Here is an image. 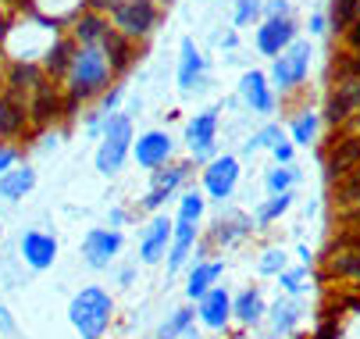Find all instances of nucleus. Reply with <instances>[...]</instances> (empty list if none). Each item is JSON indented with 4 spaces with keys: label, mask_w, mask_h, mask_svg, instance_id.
Returning <instances> with one entry per match:
<instances>
[{
    "label": "nucleus",
    "mask_w": 360,
    "mask_h": 339,
    "mask_svg": "<svg viewBox=\"0 0 360 339\" xmlns=\"http://www.w3.org/2000/svg\"><path fill=\"white\" fill-rule=\"evenodd\" d=\"M111 314H115L111 297L104 293V289H96V286L82 289V293L72 300V307H68V318H72V325H75V332L82 339H100L104 335L108 325H111Z\"/></svg>",
    "instance_id": "f257e3e1"
},
{
    "label": "nucleus",
    "mask_w": 360,
    "mask_h": 339,
    "mask_svg": "<svg viewBox=\"0 0 360 339\" xmlns=\"http://www.w3.org/2000/svg\"><path fill=\"white\" fill-rule=\"evenodd\" d=\"M108 72H111V61H108V54L100 51L96 43H89V46H82V51L72 58V93L75 96H89V93H96L100 86L108 82Z\"/></svg>",
    "instance_id": "f03ea898"
},
{
    "label": "nucleus",
    "mask_w": 360,
    "mask_h": 339,
    "mask_svg": "<svg viewBox=\"0 0 360 339\" xmlns=\"http://www.w3.org/2000/svg\"><path fill=\"white\" fill-rule=\"evenodd\" d=\"M129 147H132V122H129V115H108L104 143H100V151H96V168L104 175H115L125 165Z\"/></svg>",
    "instance_id": "7ed1b4c3"
},
{
    "label": "nucleus",
    "mask_w": 360,
    "mask_h": 339,
    "mask_svg": "<svg viewBox=\"0 0 360 339\" xmlns=\"http://www.w3.org/2000/svg\"><path fill=\"white\" fill-rule=\"evenodd\" d=\"M307 68H311V43H307V39H296L285 54L275 58L268 79H271L275 89H296V86L307 79Z\"/></svg>",
    "instance_id": "20e7f679"
},
{
    "label": "nucleus",
    "mask_w": 360,
    "mask_h": 339,
    "mask_svg": "<svg viewBox=\"0 0 360 339\" xmlns=\"http://www.w3.org/2000/svg\"><path fill=\"white\" fill-rule=\"evenodd\" d=\"M186 143L196 161H214V147H218V108L200 111L189 125H186Z\"/></svg>",
    "instance_id": "39448f33"
},
{
    "label": "nucleus",
    "mask_w": 360,
    "mask_h": 339,
    "mask_svg": "<svg viewBox=\"0 0 360 339\" xmlns=\"http://www.w3.org/2000/svg\"><path fill=\"white\" fill-rule=\"evenodd\" d=\"M292 43H296V22L292 18H264L261 25H257V32H253V46L264 58L285 54Z\"/></svg>",
    "instance_id": "423d86ee"
},
{
    "label": "nucleus",
    "mask_w": 360,
    "mask_h": 339,
    "mask_svg": "<svg viewBox=\"0 0 360 339\" xmlns=\"http://www.w3.org/2000/svg\"><path fill=\"white\" fill-rule=\"evenodd\" d=\"M236 186H239V161L232 154H221L203 168V189H207V197L229 200L236 193Z\"/></svg>",
    "instance_id": "0eeeda50"
},
{
    "label": "nucleus",
    "mask_w": 360,
    "mask_h": 339,
    "mask_svg": "<svg viewBox=\"0 0 360 339\" xmlns=\"http://www.w3.org/2000/svg\"><path fill=\"white\" fill-rule=\"evenodd\" d=\"M118 250H122V232L115 229H93L82 239V257L89 268H108L118 257Z\"/></svg>",
    "instance_id": "6e6552de"
},
{
    "label": "nucleus",
    "mask_w": 360,
    "mask_h": 339,
    "mask_svg": "<svg viewBox=\"0 0 360 339\" xmlns=\"http://www.w3.org/2000/svg\"><path fill=\"white\" fill-rule=\"evenodd\" d=\"M172 151H175V143H172V136H168V132H161V129L143 132V136L132 143V154H136V161H139L143 168H153V172H158L161 165H168Z\"/></svg>",
    "instance_id": "1a4fd4ad"
},
{
    "label": "nucleus",
    "mask_w": 360,
    "mask_h": 339,
    "mask_svg": "<svg viewBox=\"0 0 360 339\" xmlns=\"http://www.w3.org/2000/svg\"><path fill=\"white\" fill-rule=\"evenodd\" d=\"M239 96L243 104L253 111V115H271L275 111V93H271V79L264 72H246L239 79Z\"/></svg>",
    "instance_id": "9d476101"
},
{
    "label": "nucleus",
    "mask_w": 360,
    "mask_h": 339,
    "mask_svg": "<svg viewBox=\"0 0 360 339\" xmlns=\"http://www.w3.org/2000/svg\"><path fill=\"white\" fill-rule=\"evenodd\" d=\"M356 108H360V75H342L339 86L332 89V96H328V104H325V118L332 125H339Z\"/></svg>",
    "instance_id": "9b49d317"
},
{
    "label": "nucleus",
    "mask_w": 360,
    "mask_h": 339,
    "mask_svg": "<svg viewBox=\"0 0 360 339\" xmlns=\"http://www.w3.org/2000/svg\"><path fill=\"white\" fill-rule=\"evenodd\" d=\"M115 22H118V32L122 36H146L158 22V11H153L150 0H129L115 11Z\"/></svg>",
    "instance_id": "f8f14e48"
},
{
    "label": "nucleus",
    "mask_w": 360,
    "mask_h": 339,
    "mask_svg": "<svg viewBox=\"0 0 360 339\" xmlns=\"http://www.w3.org/2000/svg\"><path fill=\"white\" fill-rule=\"evenodd\" d=\"M172 236H175V225H172L168 218H153V222L146 225L143 239H139V257H143L146 264H158V261L172 250Z\"/></svg>",
    "instance_id": "ddd939ff"
},
{
    "label": "nucleus",
    "mask_w": 360,
    "mask_h": 339,
    "mask_svg": "<svg viewBox=\"0 0 360 339\" xmlns=\"http://www.w3.org/2000/svg\"><path fill=\"white\" fill-rule=\"evenodd\" d=\"M356 165H360V136H346V139H339L335 147L328 151V158H325V175L335 182V179L349 175Z\"/></svg>",
    "instance_id": "4468645a"
},
{
    "label": "nucleus",
    "mask_w": 360,
    "mask_h": 339,
    "mask_svg": "<svg viewBox=\"0 0 360 339\" xmlns=\"http://www.w3.org/2000/svg\"><path fill=\"white\" fill-rule=\"evenodd\" d=\"M22 257L36 271L50 268V264H54V257H58V239L46 236V232H25L22 236Z\"/></svg>",
    "instance_id": "2eb2a0df"
},
{
    "label": "nucleus",
    "mask_w": 360,
    "mask_h": 339,
    "mask_svg": "<svg viewBox=\"0 0 360 339\" xmlns=\"http://www.w3.org/2000/svg\"><path fill=\"white\" fill-rule=\"evenodd\" d=\"M203 72H207V61L196 51L193 39H182V58H179V89L182 93H193L200 82H203Z\"/></svg>",
    "instance_id": "dca6fc26"
},
{
    "label": "nucleus",
    "mask_w": 360,
    "mask_h": 339,
    "mask_svg": "<svg viewBox=\"0 0 360 339\" xmlns=\"http://www.w3.org/2000/svg\"><path fill=\"white\" fill-rule=\"evenodd\" d=\"M196 314H200V321L207 328H225L229 318H232V297L225 293V289H211V293L200 300Z\"/></svg>",
    "instance_id": "f3484780"
},
{
    "label": "nucleus",
    "mask_w": 360,
    "mask_h": 339,
    "mask_svg": "<svg viewBox=\"0 0 360 339\" xmlns=\"http://www.w3.org/2000/svg\"><path fill=\"white\" fill-rule=\"evenodd\" d=\"M221 275V261H200L193 271H189V282H186V297L189 300H203L214 289V279Z\"/></svg>",
    "instance_id": "a211bd4d"
},
{
    "label": "nucleus",
    "mask_w": 360,
    "mask_h": 339,
    "mask_svg": "<svg viewBox=\"0 0 360 339\" xmlns=\"http://www.w3.org/2000/svg\"><path fill=\"white\" fill-rule=\"evenodd\" d=\"M193 243H196V222H182L179 218L175 222V236H172V250H168V271H179L186 264Z\"/></svg>",
    "instance_id": "6ab92c4d"
},
{
    "label": "nucleus",
    "mask_w": 360,
    "mask_h": 339,
    "mask_svg": "<svg viewBox=\"0 0 360 339\" xmlns=\"http://www.w3.org/2000/svg\"><path fill=\"white\" fill-rule=\"evenodd\" d=\"M32 186H36V172L32 168H15L8 175H0V197L4 200H22Z\"/></svg>",
    "instance_id": "aec40b11"
},
{
    "label": "nucleus",
    "mask_w": 360,
    "mask_h": 339,
    "mask_svg": "<svg viewBox=\"0 0 360 339\" xmlns=\"http://www.w3.org/2000/svg\"><path fill=\"white\" fill-rule=\"evenodd\" d=\"M232 314H236L243 325L261 321V314H264V300H261V293H257V289H243V293L232 300Z\"/></svg>",
    "instance_id": "412c9836"
},
{
    "label": "nucleus",
    "mask_w": 360,
    "mask_h": 339,
    "mask_svg": "<svg viewBox=\"0 0 360 339\" xmlns=\"http://www.w3.org/2000/svg\"><path fill=\"white\" fill-rule=\"evenodd\" d=\"M22 125H25V104L15 93H8L0 101V132H18Z\"/></svg>",
    "instance_id": "4be33fe9"
},
{
    "label": "nucleus",
    "mask_w": 360,
    "mask_h": 339,
    "mask_svg": "<svg viewBox=\"0 0 360 339\" xmlns=\"http://www.w3.org/2000/svg\"><path fill=\"white\" fill-rule=\"evenodd\" d=\"M253 229V222L250 218H243V215H236V218H221L218 225H214V243H221V247H229V243H236L239 236H246Z\"/></svg>",
    "instance_id": "5701e85b"
},
{
    "label": "nucleus",
    "mask_w": 360,
    "mask_h": 339,
    "mask_svg": "<svg viewBox=\"0 0 360 339\" xmlns=\"http://www.w3.org/2000/svg\"><path fill=\"white\" fill-rule=\"evenodd\" d=\"M300 182V172H296V165H282V168H271L268 172V179H264V186L271 189V197H278V193H292V186Z\"/></svg>",
    "instance_id": "b1692460"
},
{
    "label": "nucleus",
    "mask_w": 360,
    "mask_h": 339,
    "mask_svg": "<svg viewBox=\"0 0 360 339\" xmlns=\"http://www.w3.org/2000/svg\"><path fill=\"white\" fill-rule=\"evenodd\" d=\"M300 314H303L300 300H278V304L271 307V325H275L278 332H289V328L300 321Z\"/></svg>",
    "instance_id": "393cba45"
},
{
    "label": "nucleus",
    "mask_w": 360,
    "mask_h": 339,
    "mask_svg": "<svg viewBox=\"0 0 360 339\" xmlns=\"http://www.w3.org/2000/svg\"><path fill=\"white\" fill-rule=\"evenodd\" d=\"M318 136V115L314 111H303L292 118V143L296 147H311V139Z\"/></svg>",
    "instance_id": "a878e982"
},
{
    "label": "nucleus",
    "mask_w": 360,
    "mask_h": 339,
    "mask_svg": "<svg viewBox=\"0 0 360 339\" xmlns=\"http://www.w3.org/2000/svg\"><path fill=\"white\" fill-rule=\"evenodd\" d=\"M292 207V193H278V197H271L268 204H261L257 207V215H253V222L257 225H268V222H275L282 211H289Z\"/></svg>",
    "instance_id": "bb28decb"
},
{
    "label": "nucleus",
    "mask_w": 360,
    "mask_h": 339,
    "mask_svg": "<svg viewBox=\"0 0 360 339\" xmlns=\"http://www.w3.org/2000/svg\"><path fill=\"white\" fill-rule=\"evenodd\" d=\"M100 43H104V51L111 54V68H125V65H129V43H125L122 32L108 29V36L100 39Z\"/></svg>",
    "instance_id": "cd10ccee"
},
{
    "label": "nucleus",
    "mask_w": 360,
    "mask_h": 339,
    "mask_svg": "<svg viewBox=\"0 0 360 339\" xmlns=\"http://www.w3.org/2000/svg\"><path fill=\"white\" fill-rule=\"evenodd\" d=\"M193 318H196V311H189V307H179L165 325H161V332H158V339H179L189 325H193Z\"/></svg>",
    "instance_id": "c85d7f7f"
},
{
    "label": "nucleus",
    "mask_w": 360,
    "mask_h": 339,
    "mask_svg": "<svg viewBox=\"0 0 360 339\" xmlns=\"http://www.w3.org/2000/svg\"><path fill=\"white\" fill-rule=\"evenodd\" d=\"M186 179H189V165H172L168 172L158 168V175H153V189H168V193H175Z\"/></svg>",
    "instance_id": "c756f323"
},
{
    "label": "nucleus",
    "mask_w": 360,
    "mask_h": 339,
    "mask_svg": "<svg viewBox=\"0 0 360 339\" xmlns=\"http://www.w3.org/2000/svg\"><path fill=\"white\" fill-rule=\"evenodd\" d=\"M264 15V4L261 0H236V11H232V25L236 29H246V25H253L257 18Z\"/></svg>",
    "instance_id": "7c9ffc66"
},
{
    "label": "nucleus",
    "mask_w": 360,
    "mask_h": 339,
    "mask_svg": "<svg viewBox=\"0 0 360 339\" xmlns=\"http://www.w3.org/2000/svg\"><path fill=\"white\" fill-rule=\"evenodd\" d=\"M282 139H285V136H282V129H278V125H264L261 132H253V136L246 139V154H253V151H261V147L275 151V147H278Z\"/></svg>",
    "instance_id": "2f4dec72"
},
{
    "label": "nucleus",
    "mask_w": 360,
    "mask_h": 339,
    "mask_svg": "<svg viewBox=\"0 0 360 339\" xmlns=\"http://www.w3.org/2000/svg\"><path fill=\"white\" fill-rule=\"evenodd\" d=\"M360 15V0H332V25L335 29H349Z\"/></svg>",
    "instance_id": "473e14b6"
},
{
    "label": "nucleus",
    "mask_w": 360,
    "mask_h": 339,
    "mask_svg": "<svg viewBox=\"0 0 360 339\" xmlns=\"http://www.w3.org/2000/svg\"><path fill=\"white\" fill-rule=\"evenodd\" d=\"M75 36L89 46V43H96V39H104L108 36V25H104V18H96V15H86L79 25H75Z\"/></svg>",
    "instance_id": "72a5a7b5"
},
{
    "label": "nucleus",
    "mask_w": 360,
    "mask_h": 339,
    "mask_svg": "<svg viewBox=\"0 0 360 339\" xmlns=\"http://www.w3.org/2000/svg\"><path fill=\"white\" fill-rule=\"evenodd\" d=\"M179 218H182V222H200V218H203V197H200L196 189L182 193V200H179Z\"/></svg>",
    "instance_id": "f704fd0d"
},
{
    "label": "nucleus",
    "mask_w": 360,
    "mask_h": 339,
    "mask_svg": "<svg viewBox=\"0 0 360 339\" xmlns=\"http://www.w3.org/2000/svg\"><path fill=\"white\" fill-rule=\"evenodd\" d=\"M332 271L360 279V250H346V254H335V261H332Z\"/></svg>",
    "instance_id": "c9c22d12"
},
{
    "label": "nucleus",
    "mask_w": 360,
    "mask_h": 339,
    "mask_svg": "<svg viewBox=\"0 0 360 339\" xmlns=\"http://www.w3.org/2000/svg\"><path fill=\"white\" fill-rule=\"evenodd\" d=\"M257 271H261V275H282V271H285V254H282V250H264Z\"/></svg>",
    "instance_id": "e433bc0d"
},
{
    "label": "nucleus",
    "mask_w": 360,
    "mask_h": 339,
    "mask_svg": "<svg viewBox=\"0 0 360 339\" xmlns=\"http://www.w3.org/2000/svg\"><path fill=\"white\" fill-rule=\"evenodd\" d=\"M339 200H360V168L339 179Z\"/></svg>",
    "instance_id": "4c0bfd02"
},
{
    "label": "nucleus",
    "mask_w": 360,
    "mask_h": 339,
    "mask_svg": "<svg viewBox=\"0 0 360 339\" xmlns=\"http://www.w3.org/2000/svg\"><path fill=\"white\" fill-rule=\"evenodd\" d=\"M68 51H72V46H68L65 39H58L54 51L46 54V68H50V72H65V68H68Z\"/></svg>",
    "instance_id": "58836bf2"
},
{
    "label": "nucleus",
    "mask_w": 360,
    "mask_h": 339,
    "mask_svg": "<svg viewBox=\"0 0 360 339\" xmlns=\"http://www.w3.org/2000/svg\"><path fill=\"white\" fill-rule=\"evenodd\" d=\"M278 286L285 289V293H292V297H296V293H303V268H296V271H289V268H285V271L278 275Z\"/></svg>",
    "instance_id": "ea45409f"
},
{
    "label": "nucleus",
    "mask_w": 360,
    "mask_h": 339,
    "mask_svg": "<svg viewBox=\"0 0 360 339\" xmlns=\"http://www.w3.org/2000/svg\"><path fill=\"white\" fill-rule=\"evenodd\" d=\"M168 197H172V193H168V189H150V193H146V197L139 200V207H146V211H158L161 204H168Z\"/></svg>",
    "instance_id": "a19ab883"
},
{
    "label": "nucleus",
    "mask_w": 360,
    "mask_h": 339,
    "mask_svg": "<svg viewBox=\"0 0 360 339\" xmlns=\"http://www.w3.org/2000/svg\"><path fill=\"white\" fill-rule=\"evenodd\" d=\"M39 79V72L32 68V65H18L15 72H11V86L18 89V86H25V82H36Z\"/></svg>",
    "instance_id": "79ce46f5"
},
{
    "label": "nucleus",
    "mask_w": 360,
    "mask_h": 339,
    "mask_svg": "<svg viewBox=\"0 0 360 339\" xmlns=\"http://www.w3.org/2000/svg\"><path fill=\"white\" fill-rule=\"evenodd\" d=\"M54 104H58V101H54V93H50V89H39V101H36V108H32L36 118H46L50 111H54Z\"/></svg>",
    "instance_id": "37998d69"
},
{
    "label": "nucleus",
    "mask_w": 360,
    "mask_h": 339,
    "mask_svg": "<svg viewBox=\"0 0 360 339\" xmlns=\"http://www.w3.org/2000/svg\"><path fill=\"white\" fill-rule=\"evenodd\" d=\"M264 11H268V18H289V4H285V0H271Z\"/></svg>",
    "instance_id": "c03bdc74"
},
{
    "label": "nucleus",
    "mask_w": 360,
    "mask_h": 339,
    "mask_svg": "<svg viewBox=\"0 0 360 339\" xmlns=\"http://www.w3.org/2000/svg\"><path fill=\"white\" fill-rule=\"evenodd\" d=\"M271 154H275L282 165H292V143H289V139H282V143H278V147H275Z\"/></svg>",
    "instance_id": "a18cd8bd"
},
{
    "label": "nucleus",
    "mask_w": 360,
    "mask_h": 339,
    "mask_svg": "<svg viewBox=\"0 0 360 339\" xmlns=\"http://www.w3.org/2000/svg\"><path fill=\"white\" fill-rule=\"evenodd\" d=\"M11 161H15V151H8V147H0V175H8Z\"/></svg>",
    "instance_id": "49530a36"
},
{
    "label": "nucleus",
    "mask_w": 360,
    "mask_h": 339,
    "mask_svg": "<svg viewBox=\"0 0 360 339\" xmlns=\"http://www.w3.org/2000/svg\"><path fill=\"white\" fill-rule=\"evenodd\" d=\"M118 101H122V89H111V93H108V96H104V111H108V115H111V111H115V108H118Z\"/></svg>",
    "instance_id": "de8ad7c7"
},
{
    "label": "nucleus",
    "mask_w": 360,
    "mask_h": 339,
    "mask_svg": "<svg viewBox=\"0 0 360 339\" xmlns=\"http://www.w3.org/2000/svg\"><path fill=\"white\" fill-rule=\"evenodd\" d=\"M314 339H339V328H335L332 321H325V325L318 328V335H314Z\"/></svg>",
    "instance_id": "09e8293b"
},
{
    "label": "nucleus",
    "mask_w": 360,
    "mask_h": 339,
    "mask_svg": "<svg viewBox=\"0 0 360 339\" xmlns=\"http://www.w3.org/2000/svg\"><path fill=\"white\" fill-rule=\"evenodd\" d=\"M311 32H314V36L325 32V15H314V18H311Z\"/></svg>",
    "instance_id": "8fccbe9b"
},
{
    "label": "nucleus",
    "mask_w": 360,
    "mask_h": 339,
    "mask_svg": "<svg viewBox=\"0 0 360 339\" xmlns=\"http://www.w3.org/2000/svg\"><path fill=\"white\" fill-rule=\"evenodd\" d=\"M349 43L360 51V25H349Z\"/></svg>",
    "instance_id": "3c124183"
},
{
    "label": "nucleus",
    "mask_w": 360,
    "mask_h": 339,
    "mask_svg": "<svg viewBox=\"0 0 360 339\" xmlns=\"http://www.w3.org/2000/svg\"><path fill=\"white\" fill-rule=\"evenodd\" d=\"M179 339H200V332H196V328H193V325H189V328H186V332H182V335H179Z\"/></svg>",
    "instance_id": "603ef678"
}]
</instances>
